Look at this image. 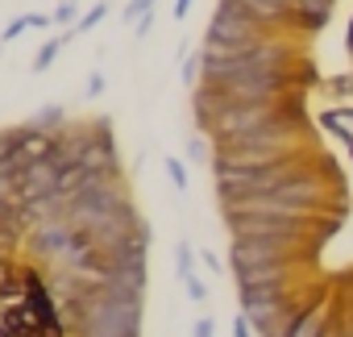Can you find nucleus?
<instances>
[{"label": "nucleus", "instance_id": "1", "mask_svg": "<svg viewBox=\"0 0 353 337\" xmlns=\"http://www.w3.org/2000/svg\"><path fill=\"white\" fill-rule=\"evenodd\" d=\"M320 150H299V154H287V158H274V162H262V166H229V171H212V188H216V204H237L245 196H262V192H274L283 184H291L295 175L320 166Z\"/></svg>", "mask_w": 353, "mask_h": 337}, {"label": "nucleus", "instance_id": "2", "mask_svg": "<svg viewBox=\"0 0 353 337\" xmlns=\"http://www.w3.org/2000/svg\"><path fill=\"white\" fill-rule=\"evenodd\" d=\"M316 238H233L229 242V271L233 267H262V262H307L316 254Z\"/></svg>", "mask_w": 353, "mask_h": 337}, {"label": "nucleus", "instance_id": "3", "mask_svg": "<svg viewBox=\"0 0 353 337\" xmlns=\"http://www.w3.org/2000/svg\"><path fill=\"white\" fill-rule=\"evenodd\" d=\"M83 162L92 166V171H100V175H121V150H117V137H112L108 117L96 121L92 142H88V150H83Z\"/></svg>", "mask_w": 353, "mask_h": 337}, {"label": "nucleus", "instance_id": "4", "mask_svg": "<svg viewBox=\"0 0 353 337\" xmlns=\"http://www.w3.org/2000/svg\"><path fill=\"white\" fill-rule=\"evenodd\" d=\"M59 150V129H42V125H17V154L26 162H42V158H54Z\"/></svg>", "mask_w": 353, "mask_h": 337}, {"label": "nucleus", "instance_id": "5", "mask_svg": "<svg viewBox=\"0 0 353 337\" xmlns=\"http://www.w3.org/2000/svg\"><path fill=\"white\" fill-rule=\"evenodd\" d=\"M332 9H336V0H295L291 5V34H299V38L320 34L328 26Z\"/></svg>", "mask_w": 353, "mask_h": 337}, {"label": "nucleus", "instance_id": "6", "mask_svg": "<svg viewBox=\"0 0 353 337\" xmlns=\"http://www.w3.org/2000/svg\"><path fill=\"white\" fill-rule=\"evenodd\" d=\"M328 325H332V296H320L299 312V320L287 329V337H324Z\"/></svg>", "mask_w": 353, "mask_h": 337}, {"label": "nucleus", "instance_id": "7", "mask_svg": "<svg viewBox=\"0 0 353 337\" xmlns=\"http://www.w3.org/2000/svg\"><path fill=\"white\" fill-rule=\"evenodd\" d=\"M237 5H245L262 26L287 30V34H291V5H283V0H237Z\"/></svg>", "mask_w": 353, "mask_h": 337}, {"label": "nucleus", "instance_id": "8", "mask_svg": "<svg viewBox=\"0 0 353 337\" xmlns=\"http://www.w3.org/2000/svg\"><path fill=\"white\" fill-rule=\"evenodd\" d=\"M145 279H150L145 258H141V262H117V267H112V287H121V291H129V296H145Z\"/></svg>", "mask_w": 353, "mask_h": 337}, {"label": "nucleus", "instance_id": "9", "mask_svg": "<svg viewBox=\"0 0 353 337\" xmlns=\"http://www.w3.org/2000/svg\"><path fill=\"white\" fill-rule=\"evenodd\" d=\"M320 125L332 129L345 146H353V108H349V104H332V108H324V113H320Z\"/></svg>", "mask_w": 353, "mask_h": 337}, {"label": "nucleus", "instance_id": "10", "mask_svg": "<svg viewBox=\"0 0 353 337\" xmlns=\"http://www.w3.org/2000/svg\"><path fill=\"white\" fill-rule=\"evenodd\" d=\"M71 38H75V30H63V34L46 38V42L38 46V55H34V71H46V67H50V63L59 59V50H63V46L71 42Z\"/></svg>", "mask_w": 353, "mask_h": 337}, {"label": "nucleus", "instance_id": "11", "mask_svg": "<svg viewBox=\"0 0 353 337\" xmlns=\"http://www.w3.org/2000/svg\"><path fill=\"white\" fill-rule=\"evenodd\" d=\"M108 5H112V0H96V5H92L88 13H79V21L71 26V30H75V38H79V34H92V30L108 17Z\"/></svg>", "mask_w": 353, "mask_h": 337}, {"label": "nucleus", "instance_id": "12", "mask_svg": "<svg viewBox=\"0 0 353 337\" xmlns=\"http://www.w3.org/2000/svg\"><path fill=\"white\" fill-rule=\"evenodd\" d=\"M50 21L54 26H75L79 21V0H59L54 13H50Z\"/></svg>", "mask_w": 353, "mask_h": 337}, {"label": "nucleus", "instance_id": "13", "mask_svg": "<svg viewBox=\"0 0 353 337\" xmlns=\"http://www.w3.org/2000/svg\"><path fill=\"white\" fill-rule=\"evenodd\" d=\"M174 262H179V279L196 275V250H192V242H179V246H174Z\"/></svg>", "mask_w": 353, "mask_h": 337}, {"label": "nucleus", "instance_id": "14", "mask_svg": "<svg viewBox=\"0 0 353 337\" xmlns=\"http://www.w3.org/2000/svg\"><path fill=\"white\" fill-rule=\"evenodd\" d=\"M34 125H42V129H63V125H67V113H63L59 104H46V108L34 117Z\"/></svg>", "mask_w": 353, "mask_h": 337}, {"label": "nucleus", "instance_id": "15", "mask_svg": "<svg viewBox=\"0 0 353 337\" xmlns=\"http://www.w3.org/2000/svg\"><path fill=\"white\" fill-rule=\"evenodd\" d=\"M26 30H34V21H30V13H21V17H13V21L5 26V34H0V42H5V46H9V42H17V38H21Z\"/></svg>", "mask_w": 353, "mask_h": 337}, {"label": "nucleus", "instance_id": "16", "mask_svg": "<svg viewBox=\"0 0 353 337\" xmlns=\"http://www.w3.org/2000/svg\"><path fill=\"white\" fill-rule=\"evenodd\" d=\"M154 5H158V0H129V5L121 9V17H125V26H133L137 17H145V13H154Z\"/></svg>", "mask_w": 353, "mask_h": 337}, {"label": "nucleus", "instance_id": "17", "mask_svg": "<svg viewBox=\"0 0 353 337\" xmlns=\"http://www.w3.org/2000/svg\"><path fill=\"white\" fill-rule=\"evenodd\" d=\"M166 175H170V184L179 188V192H188V166L179 158H166Z\"/></svg>", "mask_w": 353, "mask_h": 337}, {"label": "nucleus", "instance_id": "18", "mask_svg": "<svg viewBox=\"0 0 353 337\" xmlns=\"http://www.w3.org/2000/svg\"><path fill=\"white\" fill-rule=\"evenodd\" d=\"M179 75H183V79H188V84L196 88V84H200V55H192V59H183V67H179Z\"/></svg>", "mask_w": 353, "mask_h": 337}, {"label": "nucleus", "instance_id": "19", "mask_svg": "<svg viewBox=\"0 0 353 337\" xmlns=\"http://www.w3.org/2000/svg\"><path fill=\"white\" fill-rule=\"evenodd\" d=\"M183 283H188V296H192L196 304H204V300H208V287H204V279H200V275H188Z\"/></svg>", "mask_w": 353, "mask_h": 337}, {"label": "nucleus", "instance_id": "20", "mask_svg": "<svg viewBox=\"0 0 353 337\" xmlns=\"http://www.w3.org/2000/svg\"><path fill=\"white\" fill-rule=\"evenodd\" d=\"M328 92H336V96H353V75H336V79H328Z\"/></svg>", "mask_w": 353, "mask_h": 337}, {"label": "nucleus", "instance_id": "21", "mask_svg": "<svg viewBox=\"0 0 353 337\" xmlns=\"http://www.w3.org/2000/svg\"><path fill=\"white\" fill-rule=\"evenodd\" d=\"M200 262H204V267H208L212 275H221V271H225V267H221V258H216L212 250H204V254H200Z\"/></svg>", "mask_w": 353, "mask_h": 337}, {"label": "nucleus", "instance_id": "22", "mask_svg": "<svg viewBox=\"0 0 353 337\" xmlns=\"http://www.w3.org/2000/svg\"><path fill=\"white\" fill-rule=\"evenodd\" d=\"M233 337H250V316H245V312H237V320H233Z\"/></svg>", "mask_w": 353, "mask_h": 337}, {"label": "nucleus", "instance_id": "23", "mask_svg": "<svg viewBox=\"0 0 353 337\" xmlns=\"http://www.w3.org/2000/svg\"><path fill=\"white\" fill-rule=\"evenodd\" d=\"M212 329H216V325H212V316H200V320H196V333H192V337H212Z\"/></svg>", "mask_w": 353, "mask_h": 337}, {"label": "nucleus", "instance_id": "24", "mask_svg": "<svg viewBox=\"0 0 353 337\" xmlns=\"http://www.w3.org/2000/svg\"><path fill=\"white\" fill-rule=\"evenodd\" d=\"M100 92H104V75H100V71H96V75H92V79H88V96H100Z\"/></svg>", "mask_w": 353, "mask_h": 337}, {"label": "nucleus", "instance_id": "25", "mask_svg": "<svg viewBox=\"0 0 353 337\" xmlns=\"http://www.w3.org/2000/svg\"><path fill=\"white\" fill-rule=\"evenodd\" d=\"M192 13V0H174V21H183Z\"/></svg>", "mask_w": 353, "mask_h": 337}, {"label": "nucleus", "instance_id": "26", "mask_svg": "<svg viewBox=\"0 0 353 337\" xmlns=\"http://www.w3.org/2000/svg\"><path fill=\"white\" fill-rule=\"evenodd\" d=\"M345 50H349V59H353V17H349V30H345Z\"/></svg>", "mask_w": 353, "mask_h": 337}]
</instances>
